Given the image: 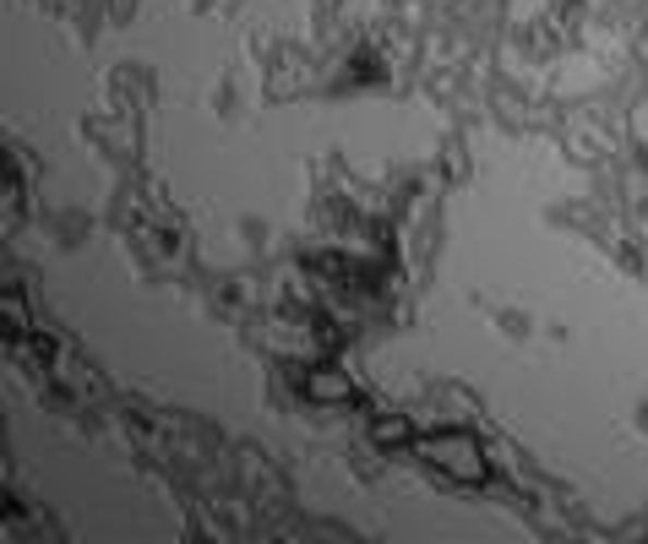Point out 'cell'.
Returning <instances> with one entry per match:
<instances>
[{
    "mask_svg": "<svg viewBox=\"0 0 648 544\" xmlns=\"http://www.w3.org/2000/svg\"><path fill=\"white\" fill-rule=\"evenodd\" d=\"M420 458L436 463V469H447V474H458L464 485H480V480H485V452H480V442L464 436V431H453V436H425V442H420Z\"/></svg>",
    "mask_w": 648,
    "mask_h": 544,
    "instance_id": "cell-1",
    "label": "cell"
},
{
    "mask_svg": "<svg viewBox=\"0 0 648 544\" xmlns=\"http://www.w3.org/2000/svg\"><path fill=\"white\" fill-rule=\"evenodd\" d=\"M305 398H316V403H349L355 387H349L338 371H311V376H305Z\"/></svg>",
    "mask_w": 648,
    "mask_h": 544,
    "instance_id": "cell-2",
    "label": "cell"
},
{
    "mask_svg": "<svg viewBox=\"0 0 648 544\" xmlns=\"http://www.w3.org/2000/svg\"><path fill=\"white\" fill-rule=\"evenodd\" d=\"M371 436H376L382 447H404L415 431H409V420H376V431H371Z\"/></svg>",
    "mask_w": 648,
    "mask_h": 544,
    "instance_id": "cell-3",
    "label": "cell"
}]
</instances>
